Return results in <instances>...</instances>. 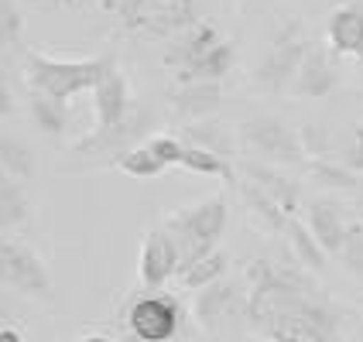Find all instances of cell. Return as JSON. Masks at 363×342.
<instances>
[{"label":"cell","instance_id":"cell-24","mask_svg":"<svg viewBox=\"0 0 363 342\" xmlns=\"http://www.w3.org/2000/svg\"><path fill=\"white\" fill-rule=\"evenodd\" d=\"M28 216H31V199L24 192V181L0 178V229H4V236H11L18 226H24Z\"/></svg>","mask_w":363,"mask_h":342},{"label":"cell","instance_id":"cell-35","mask_svg":"<svg viewBox=\"0 0 363 342\" xmlns=\"http://www.w3.org/2000/svg\"><path fill=\"white\" fill-rule=\"evenodd\" d=\"M21 31H24V18L18 11V0H0V45H4V52L18 48Z\"/></svg>","mask_w":363,"mask_h":342},{"label":"cell","instance_id":"cell-7","mask_svg":"<svg viewBox=\"0 0 363 342\" xmlns=\"http://www.w3.org/2000/svg\"><path fill=\"white\" fill-rule=\"evenodd\" d=\"M237 137L264 164H274V168H281V164H305V144L298 127H291L278 113L247 117L243 123H237Z\"/></svg>","mask_w":363,"mask_h":342},{"label":"cell","instance_id":"cell-14","mask_svg":"<svg viewBox=\"0 0 363 342\" xmlns=\"http://www.w3.org/2000/svg\"><path fill=\"white\" fill-rule=\"evenodd\" d=\"M220 41H223V35L216 31V24L199 21V24H192L189 31H182V35H175V38L168 41V48H164V55H162V65L179 79L182 72H189V69H192L209 48H216Z\"/></svg>","mask_w":363,"mask_h":342},{"label":"cell","instance_id":"cell-2","mask_svg":"<svg viewBox=\"0 0 363 342\" xmlns=\"http://www.w3.org/2000/svg\"><path fill=\"white\" fill-rule=\"evenodd\" d=\"M113 65L117 62L110 55L52 59L45 52H24V82L31 93H41V96L59 103H72L82 93H93Z\"/></svg>","mask_w":363,"mask_h":342},{"label":"cell","instance_id":"cell-40","mask_svg":"<svg viewBox=\"0 0 363 342\" xmlns=\"http://www.w3.org/2000/svg\"><path fill=\"white\" fill-rule=\"evenodd\" d=\"M175 342H202V339L196 336V329H192V322H189V329H185V332H182V336H179Z\"/></svg>","mask_w":363,"mask_h":342},{"label":"cell","instance_id":"cell-37","mask_svg":"<svg viewBox=\"0 0 363 342\" xmlns=\"http://www.w3.org/2000/svg\"><path fill=\"white\" fill-rule=\"evenodd\" d=\"M0 342H24V336H21L14 325H4V329H0Z\"/></svg>","mask_w":363,"mask_h":342},{"label":"cell","instance_id":"cell-16","mask_svg":"<svg viewBox=\"0 0 363 342\" xmlns=\"http://www.w3.org/2000/svg\"><path fill=\"white\" fill-rule=\"evenodd\" d=\"M308 229L315 233V240L323 243L325 253H340V246H343L346 233H350V226H353V216H350V209H346L343 202L336 199H312L308 205Z\"/></svg>","mask_w":363,"mask_h":342},{"label":"cell","instance_id":"cell-8","mask_svg":"<svg viewBox=\"0 0 363 342\" xmlns=\"http://www.w3.org/2000/svg\"><path fill=\"white\" fill-rule=\"evenodd\" d=\"M247 312H250V287H243L237 278H223L196 291L192 322L206 332H223L230 325L247 322Z\"/></svg>","mask_w":363,"mask_h":342},{"label":"cell","instance_id":"cell-21","mask_svg":"<svg viewBox=\"0 0 363 342\" xmlns=\"http://www.w3.org/2000/svg\"><path fill=\"white\" fill-rule=\"evenodd\" d=\"M284 243H288L295 263H302L305 270H315V274L325 270V257H329V253L323 250V243L315 240V233L308 229V222H302L298 216H291L288 229H284Z\"/></svg>","mask_w":363,"mask_h":342},{"label":"cell","instance_id":"cell-3","mask_svg":"<svg viewBox=\"0 0 363 342\" xmlns=\"http://www.w3.org/2000/svg\"><path fill=\"white\" fill-rule=\"evenodd\" d=\"M158 127V117L151 106H138L130 117L117 127H106V130H89L86 137L69 147V171H86V168H117V164L144 144Z\"/></svg>","mask_w":363,"mask_h":342},{"label":"cell","instance_id":"cell-26","mask_svg":"<svg viewBox=\"0 0 363 342\" xmlns=\"http://www.w3.org/2000/svg\"><path fill=\"white\" fill-rule=\"evenodd\" d=\"M0 168H4V178H18V181L35 178V168H38L35 164V151L21 137L4 130V137H0Z\"/></svg>","mask_w":363,"mask_h":342},{"label":"cell","instance_id":"cell-32","mask_svg":"<svg viewBox=\"0 0 363 342\" xmlns=\"http://www.w3.org/2000/svg\"><path fill=\"white\" fill-rule=\"evenodd\" d=\"M336 257H340V263L363 284V222L357 220V216H353V226H350V233H346V240Z\"/></svg>","mask_w":363,"mask_h":342},{"label":"cell","instance_id":"cell-11","mask_svg":"<svg viewBox=\"0 0 363 342\" xmlns=\"http://www.w3.org/2000/svg\"><path fill=\"white\" fill-rule=\"evenodd\" d=\"M336 89H340V62H336V52L329 45L312 41L308 52H305L302 69L295 76L291 96H298V100H325Z\"/></svg>","mask_w":363,"mask_h":342},{"label":"cell","instance_id":"cell-43","mask_svg":"<svg viewBox=\"0 0 363 342\" xmlns=\"http://www.w3.org/2000/svg\"><path fill=\"white\" fill-rule=\"evenodd\" d=\"M357 79L363 82V62H357Z\"/></svg>","mask_w":363,"mask_h":342},{"label":"cell","instance_id":"cell-34","mask_svg":"<svg viewBox=\"0 0 363 342\" xmlns=\"http://www.w3.org/2000/svg\"><path fill=\"white\" fill-rule=\"evenodd\" d=\"M147 147L162 158L164 168H182V154H185V141H182V134H168V130H155L151 137H147Z\"/></svg>","mask_w":363,"mask_h":342},{"label":"cell","instance_id":"cell-33","mask_svg":"<svg viewBox=\"0 0 363 342\" xmlns=\"http://www.w3.org/2000/svg\"><path fill=\"white\" fill-rule=\"evenodd\" d=\"M336 161L363 175V123H353L336 144Z\"/></svg>","mask_w":363,"mask_h":342},{"label":"cell","instance_id":"cell-36","mask_svg":"<svg viewBox=\"0 0 363 342\" xmlns=\"http://www.w3.org/2000/svg\"><path fill=\"white\" fill-rule=\"evenodd\" d=\"M11 113H14V96H11V89H7V82H4V86H0V117L7 120Z\"/></svg>","mask_w":363,"mask_h":342},{"label":"cell","instance_id":"cell-22","mask_svg":"<svg viewBox=\"0 0 363 342\" xmlns=\"http://www.w3.org/2000/svg\"><path fill=\"white\" fill-rule=\"evenodd\" d=\"M237 188H240V199H243V205L250 209V216L261 222L264 229H271L274 236H281L284 240V229H288V222H291V216L284 212L281 205L274 199H267L257 185H250V181H237Z\"/></svg>","mask_w":363,"mask_h":342},{"label":"cell","instance_id":"cell-38","mask_svg":"<svg viewBox=\"0 0 363 342\" xmlns=\"http://www.w3.org/2000/svg\"><path fill=\"white\" fill-rule=\"evenodd\" d=\"M76 342H117V336H106V332H86Z\"/></svg>","mask_w":363,"mask_h":342},{"label":"cell","instance_id":"cell-17","mask_svg":"<svg viewBox=\"0 0 363 342\" xmlns=\"http://www.w3.org/2000/svg\"><path fill=\"white\" fill-rule=\"evenodd\" d=\"M223 82H185V86H175L168 93V103L172 110L185 117V120H209L216 110L223 106Z\"/></svg>","mask_w":363,"mask_h":342},{"label":"cell","instance_id":"cell-29","mask_svg":"<svg viewBox=\"0 0 363 342\" xmlns=\"http://www.w3.org/2000/svg\"><path fill=\"white\" fill-rule=\"evenodd\" d=\"M182 168L192 171V175H206V178H226V181H240L233 161H226L220 154H209L202 147H192L185 144V154H182Z\"/></svg>","mask_w":363,"mask_h":342},{"label":"cell","instance_id":"cell-28","mask_svg":"<svg viewBox=\"0 0 363 342\" xmlns=\"http://www.w3.org/2000/svg\"><path fill=\"white\" fill-rule=\"evenodd\" d=\"M158 7H162V0H106V11L121 21L127 35H144V28L151 24Z\"/></svg>","mask_w":363,"mask_h":342},{"label":"cell","instance_id":"cell-4","mask_svg":"<svg viewBox=\"0 0 363 342\" xmlns=\"http://www.w3.org/2000/svg\"><path fill=\"white\" fill-rule=\"evenodd\" d=\"M226 222H230V205H226V195H220V192L192 202V205H185V209H175V212L162 222L164 229L175 236V243H179L182 270H185L189 263H196L199 257L216 250L220 236L226 233Z\"/></svg>","mask_w":363,"mask_h":342},{"label":"cell","instance_id":"cell-9","mask_svg":"<svg viewBox=\"0 0 363 342\" xmlns=\"http://www.w3.org/2000/svg\"><path fill=\"white\" fill-rule=\"evenodd\" d=\"M0 278H4V287L18 291L24 298L52 302V295H55L45 261L14 236H4V243H0Z\"/></svg>","mask_w":363,"mask_h":342},{"label":"cell","instance_id":"cell-6","mask_svg":"<svg viewBox=\"0 0 363 342\" xmlns=\"http://www.w3.org/2000/svg\"><path fill=\"white\" fill-rule=\"evenodd\" d=\"M308 45H312V38H308L305 24L298 18H288L281 28L271 35V41H267L261 62H257V69H254V82L261 86L264 93H274V96H278V93H291Z\"/></svg>","mask_w":363,"mask_h":342},{"label":"cell","instance_id":"cell-25","mask_svg":"<svg viewBox=\"0 0 363 342\" xmlns=\"http://www.w3.org/2000/svg\"><path fill=\"white\" fill-rule=\"evenodd\" d=\"M305 171L312 175L315 185L333 188V192H360V185H363V175L350 171V168L340 164L336 158H308V161H305Z\"/></svg>","mask_w":363,"mask_h":342},{"label":"cell","instance_id":"cell-27","mask_svg":"<svg viewBox=\"0 0 363 342\" xmlns=\"http://www.w3.org/2000/svg\"><path fill=\"white\" fill-rule=\"evenodd\" d=\"M226 270H230V257H226V250L216 246L213 253H206V257H199L196 263H189L179 274V281L185 284L189 291H202V287H209V284L223 281Z\"/></svg>","mask_w":363,"mask_h":342},{"label":"cell","instance_id":"cell-19","mask_svg":"<svg viewBox=\"0 0 363 342\" xmlns=\"http://www.w3.org/2000/svg\"><path fill=\"white\" fill-rule=\"evenodd\" d=\"M182 141L192 144V147H202V151H209V154H220L226 161L237 158V127H230V123H223V120H213V117L182 127Z\"/></svg>","mask_w":363,"mask_h":342},{"label":"cell","instance_id":"cell-31","mask_svg":"<svg viewBox=\"0 0 363 342\" xmlns=\"http://www.w3.org/2000/svg\"><path fill=\"white\" fill-rule=\"evenodd\" d=\"M298 134H302V144H305V154H308V158H336L340 137H336L329 127H323V123H302Z\"/></svg>","mask_w":363,"mask_h":342},{"label":"cell","instance_id":"cell-13","mask_svg":"<svg viewBox=\"0 0 363 342\" xmlns=\"http://www.w3.org/2000/svg\"><path fill=\"white\" fill-rule=\"evenodd\" d=\"M325 45L350 62H363V0H346L325 18Z\"/></svg>","mask_w":363,"mask_h":342},{"label":"cell","instance_id":"cell-41","mask_svg":"<svg viewBox=\"0 0 363 342\" xmlns=\"http://www.w3.org/2000/svg\"><path fill=\"white\" fill-rule=\"evenodd\" d=\"M117 342H141V339H138L134 332H127V329L121 325V329H117Z\"/></svg>","mask_w":363,"mask_h":342},{"label":"cell","instance_id":"cell-15","mask_svg":"<svg viewBox=\"0 0 363 342\" xmlns=\"http://www.w3.org/2000/svg\"><path fill=\"white\" fill-rule=\"evenodd\" d=\"M237 175L243 181H250V185H257L264 195L278 202L288 216H298V209H302V185L291 181L288 175H281V168L264 164V161H243L237 168Z\"/></svg>","mask_w":363,"mask_h":342},{"label":"cell","instance_id":"cell-30","mask_svg":"<svg viewBox=\"0 0 363 342\" xmlns=\"http://www.w3.org/2000/svg\"><path fill=\"white\" fill-rule=\"evenodd\" d=\"M117 168H121L123 175H130V178H138V181H151V178H158V175L168 171V168L162 164V158H158L147 144H138Z\"/></svg>","mask_w":363,"mask_h":342},{"label":"cell","instance_id":"cell-18","mask_svg":"<svg viewBox=\"0 0 363 342\" xmlns=\"http://www.w3.org/2000/svg\"><path fill=\"white\" fill-rule=\"evenodd\" d=\"M199 0H162V7L155 11L151 24L144 28V38L151 41H172L175 35L189 31L192 24H199Z\"/></svg>","mask_w":363,"mask_h":342},{"label":"cell","instance_id":"cell-39","mask_svg":"<svg viewBox=\"0 0 363 342\" xmlns=\"http://www.w3.org/2000/svg\"><path fill=\"white\" fill-rule=\"evenodd\" d=\"M28 4H41V7H76L82 0H28Z\"/></svg>","mask_w":363,"mask_h":342},{"label":"cell","instance_id":"cell-10","mask_svg":"<svg viewBox=\"0 0 363 342\" xmlns=\"http://www.w3.org/2000/svg\"><path fill=\"white\" fill-rule=\"evenodd\" d=\"M182 270V250L175 236L164 229V226H155L147 229L141 240V253H138V281L151 291H162L172 278H179Z\"/></svg>","mask_w":363,"mask_h":342},{"label":"cell","instance_id":"cell-42","mask_svg":"<svg viewBox=\"0 0 363 342\" xmlns=\"http://www.w3.org/2000/svg\"><path fill=\"white\" fill-rule=\"evenodd\" d=\"M357 220L363 222V195H360V199H357Z\"/></svg>","mask_w":363,"mask_h":342},{"label":"cell","instance_id":"cell-23","mask_svg":"<svg viewBox=\"0 0 363 342\" xmlns=\"http://www.w3.org/2000/svg\"><path fill=\"white\" fill-rule=\"evenodd\" d=\"M28 110H31L35 127H38L48 141H62V137H65V130H69V123H72V110H69V103H59V100L41 96V93H31Z\"/></svg>","mask_w":363,"mask_h":342},{"label":"cell","instance_id":"cell-20","mask_svg":"<svg viewBox=\"0 0 363 342\" xmlns=\"http://www.w3.org/2000/svg\"><path fill=\"white\" fill-rule=\"evenodd\" d=\"M233 62H237V45L230 38H223L216 48H209L189 72H182L175 86H185V82H223L230 72H233Z\"/></svg>","mask_w":363,"mask_h":342},{"label":"cell","instance_id":"cell-5","mask_svg":"<svg viewBox=\"0 0 363 342\" xmlns=\"http://www.w3.org/2000/svg\"><path fill=\"white\" fill-rule=\"evenodd\" d=\"M117 319L141 342H175L189 329V315L179 298L164 291H151V287L127 295Z\"/></svg>","mask_w":363,"mask_h":342},{"label":"cell","instance_id":"cell-1","mask_svg":"<svg viewBox=\"0 0 363 342\" xmlns=\"http://www.w3.org/2000/svg\"><path fill=\"white\" fill-rule=\"evenodd\" d=\"M247 325L267 342H343L346 312L308 278L302 263L257 257L247 267Z\"/></svg>","mask_w":363,"mask_h":342},{"label":"cell","instance_id":"cell-12","mask_svg":"<svg viewBox=\"0 0 363 342\" xmlns=\"http://www.w3.org/2000/svg\"><path fill=\"white\" fill-rule=\"evenodd\" d=\"M134 93H130V82L123 76L121 65H113L103 82L93 89V113H96V127L93 130H106V127H117L134 113Z\"/></svg>","mask_w":363,"mask_h":342}]
</instances>
